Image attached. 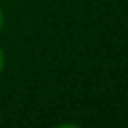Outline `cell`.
<instances>
[{"instance_id":"1","label":"cell","mask_w":128,"mask_h":128,"mask_svg":"<svg viewBox=\"0 0 128 128\" xmlns=\"http://www.w3.org/2000/svg\"><path fill=\"white\" fill-rule=\"evenodd\" d=\"M4 65H6V56H4V51H2V48H0V72H2Z\"/></svg>"},{"instance_id":"2","label":"cell","mask_w":128,"mask_h":128,"mask_svg":"<svg viewBox=\"0 0 128 128\" xmlns=\"http://www.w3.org/2000/svg\"><path fill=\"white\" fill-rule=\"evenodd\" d=\"M2 23H4V16H2V11H0V28H2Z\"/></svg>"}]
</instances>
